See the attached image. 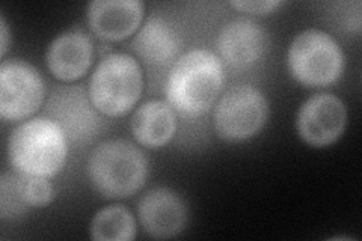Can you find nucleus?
<instances>
[{
  "mask_svg": "<svg viewBox=\"0 0 362 241\" xmlns=\"http://www.w3.org/2000/svg\"><path fill=\"white\" fill-rule=\"evenodd\" d=\"M225 76L221 57L197 49L181 54L165 83V97L171 107L186 119L207 113L218 100Z\"/></svg>",
  "mask_w": 362,
  "mask_h": 241,
  "instance_id": "f257e3e1",
  "label": "nucleus"
},
{
  "mask_svg": "<svg viewBox=\"0 0 362 241\" xmlns=\"http://www.w3.org/2000/svg\"><path fill=\"white\" fill-rule=\"evenodd\" d=\"M86 169L101 196L121 199L142 189L148 177V158L132 142L113 139L94 148Z\"/></svg>",
  "mask_w": 362,
  "mask_h": 241,
  "instance_id": "f03ea898",
  "label": "nucleus"
},
{
  "mask_svg": "<svg viewBox=\"0 0 362 241\" xmlns=\"http://www.w3.org/2000/svg\"><path fill=\"white\" fill-rule=\"evenodd\" d=\"M68 141L49 118H33L20 124L8 139V158L23 174L52 178L65 165Z\"/></svg>",
  "mask_w": 362,
  "mask_h": 241,
  "instance_id": "7ed1b4c3",
  "label": "nucleus"
},
{
  "mask_svg": "<svg viewBox=\"0 0 362 241\" xmlns=\"http://www.w3.org/2000/svg\"><path fill=\"white\" fill-rule=\"evenodd\" d=\"M144 88L138 61L126 53H110L98 64L89 82V98L106 117H121L133 109Z\"/></svg>",
  "mask_w": 362,
  "mask_h": 241,
  "instance_id": "20e7f679",
  "label": "nucleus"
},
{
  "mask_svg": "<svg viewBox=\"0 0 362 241\" xmlns=\"http://www.w3.org/2000/svg\"><path fill=\"white\" fill-rule=\"evenodd\" d=\"M287 61L291 76L308 88L331 85L344 70V54L339 44L319 29L299 33L290 45Z\"/></svg>",
  "mask_w": 362,
  "mask_h": 241,
  "instance_id": "39448f33",
  "label": "nucleus"
},
{
  "mask_svg": "<svg viewBox=\"0 0 362 241\" xmlns=\"http://www.w3.org/2000/svg\"><path fill=\"white\" fill-rule=\"evenodd\" d=\"M269 102L262 90L251 85L234 86L222 95L214 109V129L226 142H242L264 127Z\"/></svg>",
  "mask_w": 362,
  "mask_h": 241,
  "instance_id": "423d86ee",
  "label": "nucleus"
},
{
  "mask_svg": "<svg viewBox=\"0 0 362 241\" xmlns=\"http://www.w3.org/2000/svg\"><path fill=\"white\" fill-rule=\"evenodd\" d=\"M44 112L45 117L59 125L66 141L76 146L93 142L103 129L100 112L81 86L54 88Z\"/></svg>",
  "mask_w": 362,
  "mask_h": 241,
  "instance_id": "0eeeda50",
  "label": "nucleus"
},
{
  "mask_svg": "<svg viewBox=\"0 0 362 241\" xmlns=\"http://www.w3.org/2000/svg\"><path fill=\"white\" fill-rule=\"evenodd\" d=\"M44 80L35 66L21 59L0 65V114L8 121L29 118L42 105Z\"/></svg>",
  "mask_w": 362,
  "mask_h": 241,
  "instance_id": "6e6552de",
  "label": "nucleus"
},
{
  "mask_svg": "<svg viewBox=\"0 0 362 241\" xmlns=\"http://www.w3.org/2000/svg\"><path fill=\"white\" fill-rule=\"evenodd\" d=\"M347 109L341 98L334 94H315L300 106L296 129L303 142L323 148L338 141L344 133Z\"/></svg>",
  "mask_w": 362,
  "mask_h": 241,
  "instance_id": "1a4fd4ad",
  "label": "nucleus"
},
{
  "mask_svg": "<svg viewBox=\"0 0 362 241\" xmlns=\"http://www.w3.org/2000/svg\"><path fill=\"white\" fill-rule=\"evenodd\" d=\"M138 217L146 234L153 238L166 240L178 235L185 229L187 206L174 190L157 187L139 201Z\"/></svg>",
  "mask_w": 362,
  "mask_h": 241,
  "instance_id": "9d476101",
  "label": "nucleus"
},
{
  "mask_svg": "<svg viewBox=\"0 0 362 241\" xmlns=\"http://www.w3.org/2000/svg\"><path fill=\"white\" fill-rule=\"evenodd\" d=\"M221 59L233 68L254 65L267 47V33L249 17L234 18L222 28L216 40Z\"/></svg>",
  "mask_w": 362,
  "mask_h": 241,
  "instance_id": "9b49d317",
  "label": "nucleus"
},
{
  "mask_svg": "<svg viewBox=\"0 0 362 241\" xmlns=\"http://www.w3.org/2000/svg\"><path fill=\"white\" fill-rule=\"evenodd\" d=\"M144 5L139 0H94L88 5L89 28L106 41H121L139 28Z\"/></svg>",
  "mask_w": 362,
  "mask_h": 241,
  "instance_id": "f8f14e48",
  "label": "nucleus"
},
{
  "mask_svg": "<svg viewBox=\"0 0 362 241\" xmlns=\"http://www.w3.org/2000/svg\"><path fill=\"white\" fill-rule=\"evenodd\" d=\"M93 54L94 45L90 38L82 30L71 29L52 41L45 54V62L56 78L73 82L86 74L93 62Z\"/></svg>",
  "mask_w": 362,
  "mask_h": 241,
  "instance_id": "ddd939ff",
  "label": "nucleus"
},
{
  "mask_svg": "<svg viewBox=\"0 0 362 241\" xmlns=\"http://www.w3.org/2000/svg\"><path fill=\"white\" fill-rule=\"evenodd\" d=\"M183 40L160 16H151L136 33L132 42L134 52L148 65L162 66L175 59Z\"/></svg>",
  "mask_w": 362,
  "mask_h": 241,
  "instance_id": "4468645a",
  "label": "nucleus"
},
{
  "mask_svg": "<svg viewBox=\"0 0 362 241\" xmlns=\"http://www.w3.org/2000/svg\"><path fill=\"white\" fill-rule=\"evenodd\" d=\"M177 130L175 110L168 101L151 100L134 112L132 131L145 148H162L173 139Z\"/></svg>",
  "mask_w": 362,
  "mask_h": 241,
  "instance_id": "2eb2a0df",
  "label": "nucleus"
},
{
  "mask_svg": "<svg viewBox=\"0 0 362 241\" xmlns=\"http://www.w3.org/2000/svg\"><path fill=\"white\" fill-rule=\"evenodd\" d=\"M95 241H132L136 237V221L124 205H110L100 210L89 226Z\"/></svg>",
  "mask_w": 362,
  "mask_h": 241,
  "instance_id": "dca6fc26",
  "label": "nucleus"
},
{
  "mask_svg": "<svg viewBox=\"0 0 362 241\" xmlns=\"http://www.w3.org/2000/svg\"><path fill=\"white\" fill-rule=\"evenodd\" d=\"M13 181L20 199L28 208L37 206L42 208L47 206L54 198V189L49 178L23 174V172H13Z\"/></svg>",
  "mask_w": 362,
  "mask_h": 241,
  "instance_id": "f3484780",
  "label": "nucleus"
},
{
  "mask_svg": "<svg viewBox=\"0 0 362 241\" xmlns=\"http://www.w3.org/2000/svg\"><path fill=\"white\" fill-rule=\"evenodd\" d=\"M28 206L23 204L16 190L13 172H4L0 178V217L4 222H16L28 213Z\"/></svg>",
  "mask_w": 362,
  "mask_h": 241,
  "instance_id": "a211bd4d",
  "label": "nucleus"
},
{
  "mask_svg": "<svg viewBox=\"0 0 362 241\" xmlns=\"http://www.w3.org/2000/svg\"><path fill=\"white\" fill-rule=\"evenodd\" d=\"M230 5L237 11H242V13L262 16L272 13L275 8L284 5V2H281V0H259V2H252V0H234Z\"/></svg>",
  "mask_w": 362,
  "mask_h": 241,
  "instance_id": "6ab92c4d",
  "label": "nucleus"
},
{
  "mask_svg": "<svg viewBox=\"0 0 362 241\" xmlns=\"http://www.w3.org/2000/svg\"><path fill=\"white\" fill-rule=\"evenodd\" d=\"M0 30H2V49H0V54L5 56L6 50H8V41H9V30H8V25H6V20L4 17V14L0 16Z\"/></svg>",
  "mask_w": 362,
  "mask_h": 241,
  "instance_id": "aec40b11",
  "label": "nucleus"
}]
</instances>
